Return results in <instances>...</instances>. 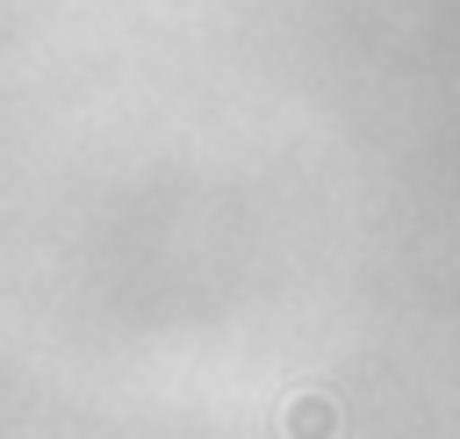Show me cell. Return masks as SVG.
Listing matches in <instances>:
<instances>
[{"label":"cell","mask_w":460,"mask_h":439,"mask_svg":"<svg viewBox=\"0 0 460 439\" xmlns=\"http://www.w3.org/2000/svg\"><path fill=\"white\" fill-rule=\"evenodd\" d=\"M280 432L288 439H338V403L323 389H302V396L280 403Z\"/></svg>","instance_id":"1"}]
</instances>
